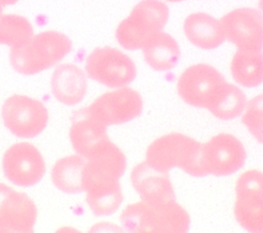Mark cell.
Returning a JSON list of instances; mask_svg holds the SVG:
<instances>
[{
	"label": "cell",
	"instance_id": "23",
	"mask_svg": "<svg viewBox=\"0 0 263 233\" xmlns=\"http://www.w3.org/2000/svg\"><path fill=\"white\" fill-rule=\"evenodd\" d=\"M234 216L248 232L263 233V197H235Z\"/></svg>",
	"mask_w": 263,
	"mask_h": 233
},
{
	"label": "cell",
	"instance_id": "24",
	"mask_svg": "<svg viewBox=\"0 0 263 233\" xmlns=\"http://www.w3.org/2000/svg\"><path fill=\"white\" fill-rule=\"evenodd\" d=\"M33 34V27L26 17L18 14H0V44L11 48Z\"/></svg>",
	"mask_w": 263,
	"mask_h": 233
},
{
	"label": "cell",
	"instance_id": "19",
	"mask_svg": "<svg viewBox=\"0 0 263 233\" xmlns=\"http://www.w3.org/2000/svg\"><path fill=\"white\" fill-rule=\"evenodd\" d=\"M86 202L96 216H109L115 212L123 196L119 180H103L85 187Z\"/></svg>",
	"mask_w": 263,
	"mask_h": 233
},
{
	"label": "cell",
	"instance_id": "18",
	"mask_svg": "<svg viewBox=\"0 0 263 233\" xmlns=\"http://www.w3.org/2000/svg\"><path fill=\"white\" fill-rule=\"evenodd\" d=\"M147 65L155 71L173 69L180 59V47L174 37L162 31L153 35L142 47Z\"/></svg>",
	"mask_w": 263,
	"mask_h": 233
},
{
	"label": "cell",
	"instance_id": "8",
	"mask_svg": "<svg viewBox=\"0 0 263 233\" xmlns=\"http://www.w3.org/2000/svg\"><path fill=\"white\" fill-rule=\"evenodd\" d=\"M86 108L97 120L109 126L126 123L140 116L143 100L139 92L124 86L102 94Z\"/></svg>",
	"mask_w": 263,
	"mask_h": 233
},
{
	"label": "cell",
	"instance_id": "13",
	"mask_svg": "<svg viewBox=\"0 0 263 233\" xmlns=\"http://www.w3.org/2000/svg\"><path fill=\"white\" fill-rule=\"evenodd\" d=\"M130 179L141 199L149 204L157 205L176 200L168 172L156 170L146 160L134 167Z\"/></svg>",
	"mask_w": 263,
	"mask_h": 233
},
{
	"label": "cell",
	"instance_id": "22",
	"mask_svg": "<svg viewBox=\"0 0 263 233\" xmlns=\"http://www.w3.org/2000/svg\"><path fill=\"white\" fill-rule=\"evenodd\" d=\"M246 105L247 98L242 90L225 82L206 109L218 119L227 121L239 116Z\"/></svg>",
	"mask_w": 263,
	"mask_h": 233
},
{
	"label": "cell",
	"instance_id": "9",
	"mask_svg": "<svg viewBox=\"0 0 263 233\" xmlns=\"http://www.w3.org/2000/svg\"><path fill=\"white\" fill-rule=\"evenodd\" d=\"M3 172L8 181L20 187H31L44 176L45 163L39 150L30 143H16L4 153Z\"/></svg>",
	"mask_w": 263,
	"mask_h": 233
},
{
	"label": "cell",
	"instance_id": "30",
	"mask_svg": "<svg viewBox=\"0 0 263 233\" xmlns=\"http://www.w3.org/2000/svg\"><path fill=\"white\" fill-rule=\"evenodd\" d=\"M170 2H179V1H183V0H167Z\"/></svg>",
	"mask_w": 263,
	"mask_h": 233
},
{
	"label": "cell",
	"instance_id": "25",
	"mask_svg": "<svg viewBox=\"0 0 263 233\" xmlns=\"http://www.w3.org/2000/svg\"><path fill=\"white\" fill-rule=\"evenodd\" d=\"M245 109L241 117L242 123L254 139L263 144V94L252 99Z\"/></svg>",
	"mask_w": 263,
	"mask_h": 233
},
{
	"label": "cell",
	"instance_id": "6",
	"mask_svg": "<svg viewBox=\"0 0 263 233\" xmlns=\"http://www.w3.org/2000/svg\"><path fill=\"white\" fill-rule=\"evenodd\" d=\"M1 117L6 128L15 137L23 139L37 137L48 122V112L40 101L20 94L6 99Z\"/></svg>",
	"mask_w": 263,
	"mask_h": 233
},
{
	"label": "cell",
	"instance_id": "5",
	"mask_svg": "<svg viewBox=\"0 0 263 233\" xmlns=\"http://www.w3.org/2000/svg\"><path fill=\"white\" fill-rule=\"evenodd\" d=\"M87 76L111 88L127 86L137 76V68L133 60L113 47L93 49L85 62Z\"/></svg>",
	"mask_w": 263,
	"mask_h": 233
},
{
	"label": "cell",
	"instance_id": "14",
	"mask_svg": "<svg viewBox=\"0 0 263 233\" xmlns=\"http://www.w3.org/2000/svg\"><path fill=\"white\" fill-rule=\"evenodd\" d=\"M106 128L87 108L75 112L70 127V141L76 154L87 159L110 142Z\"/></svg>",
	"mask_w": 263,
	"mask_h": 233
},
{
	"label": "cell",
	"instance_id": "2",
	"mask_svg": "<svg viewBox=\"0 0 263 233\" xmlns=\"http://www.w3.org/2000/svg\"><path fill=\"white\" fill-rule=\"evenodd\" d=\"M71 49L68 36L58 31H45L11 47L9 61L17 73L35 75L60 63Z\"/></svg>",
	"mask_w": 263,
	"mask_h": 233
},
{
	"label": "cell",
	"instance_id": "12",
	"mask_svg": "<svg viewBox=\"0 0 263 233\" xmlns=\"http://www.w3.org/2000/svg\"><path fill=\"white\" fill-rule=\"evenodd\" d=\"M220 24L225 39L240 49H263V14L243 7L225 14Z\"/></svg>",
	"mask_w": 263,
	"mask_h": 233
},
{
	"label": "cell",
	"instance_id": "10",
	"mask_svg": "<svg viewBox=\"0 0 263 233\" xmlns=\"http://www.w3.org/2000/svg\"><path fill=\"white\" fill-rule=\"evenodd\" d=\"M202 155L208 173L218 177L240 169L247 157L242 143L229 133H219L202 144Z\"/></svg>",
	"mask_w": 263,
	"mask_h": 233
},
{
	"label": "cell",
	"instance_id": "3",
	"mask_svg": "<svg viewBox=\"0 0 263 233\" xmlns=\"http://www.w3.org/2000/svg\"><path fill=\"white\" fill-rule=\"evenodd\" d=\"M125 231L133 233H184L190 217L177 201L152 205L143 200L127 205L120 217Z\"/></svg>",
	"mask_w": 263,
	"mask_h": 233
},
{
	"label": "cell",
	"instance_id": "7",
	"mask_svg": "<svg viewBox=\"0 0 263 233\" xmlns=\"http://www.w3.org/2000/svg\"><path fill=\"white\" fill-rule=\"evenodd\" d=\"M225 82L217 69L206 64H197L190 66L181 74L177 90L186 104L206 109Z\"/></svg>",
	"mask_w": 263,
	"mask_h": 233
},
{
	"label": "cell",
	"instance_id": "20",
	"mask_svg": "<svg viewBox=\"0 0 263 233\" xmlns=\"http://www.w3.org/2000/svg\"><path fill=\"white\" fill-rule=\"evenodd\" d=\"M86 159L70 155L58 160L51 169L53 185L67 194L84 192V168Z\"/></svg>",
	"mask_w": 263,
	"mask_h": 233
},
{
	"label": "cell",
	"instance_id": "4",
	"mask_svg": "<svg viewBox=\"0 0 263 233\" xmlns=\"http://www.w3.org/2000/svg\"><path fill=\"white\" fill-rule=\"evenodd\" d=\"M170 15L168 7L159 0H142L117 27L115 36L125 49H142L156 33L162 31Z\"/></svg>",
	"mask_w": 263,
	"mask_h": 233
},
{
	"label": "cell",
	"instance_id": "29",
	"mask_svg": "<svg viewBox=\"0 0 263 233\" xmlns=\"http://www.w3.org/2000/svg\"><path fill=\"white\" fill-rule=\"evenodd\" d=\"M3 6H4V4L2 3V1L0 0V14H2V9H3Z\"/></svg>",
	"mask_w": 263,
	"mask_h": 233
},
{
	"label": "cell",
	"instance_id": "28",
	"mask_svg": "<svg viewBox=\"0 0 263 233\" xmlns=\"http://www.w3.org/2000/svg\"><path fill=\"white\" fill-rule=\"evenodd\" d=\"M258 4H259V8H260V10H261V11H263V0H259Z\"/></svg>",
	"mask_w": 263,
	"mask_h": 233
},
{
	"label": "cell",
	"instance_id": "17",
	"mask_svg": "<svg viewBox=\"0 0 263 233\" xmlns=\"http://www.w3.org/2000/svg\"><path fill=\"white\" fill-rule=\"evenodd\" d=\"M187 39L201 49H214L220 46L225 36L220 21L204 12L189 14L183 25Z\"/></svg>",
	"mask_w": 263,
	"mask_h": 233
},
{
	"label": "cell",
	"instance_id": "11",
	"mask_svg": "<svg viewBox=\"0 0 263 233\" xmlns=\"http://www.w3.org/2000/svg\"><path fill=\"white\" fill-rule=\"evenodd\" d=\"M37 219L33 200L0 183V233H31Z\"/></svg>",
	"mask_w": 263,
	"mask_h": 233
},
{
	"label": "cell",
	"instance_id": "15",
	"mask_svg": "<svg viewBox=\"0 0 263 233\" xmlns=\"http://www.w3.org/2000/svg\"><path fill=\"white\" fill-rule=\"evenodd\" d=\"M126 167V157L111 141L86 159L84 190L91 183L103 180H119Z\"/></svg>",
	"mask_w": 263,
	"mask_h": 233
},
{
	"label": "cell",
	"instance_id": "16",
	"mask_svg": "<svg viewBox=\"0 0 263 233\" xmlns=\"http://www.w3.org/2000/svg\"><path fill=\"white\" fill-rule=\"evenodd\" d=\"M53 96L66 106L79 104L87 89L85 73L73 64H63L55 68L50 81Z\"/></svg>",
	"mask_w": 263,
	"mask_h": 233
},
{
	"label": "cell",
	"instance_id": "1",
	"mask_svg": "<svg viewBox=\"0 0 263 233\" xmlns=\"http://www.w3.org/2000/svg\"><path fill=\"white\" fill-rule=\"evenodd\" d=\"M146 161L162 172L179 167L192 177L209 174L203 163L202 144L182 133L172 132L153 141L146 151Z\"/></svg>",
	"mask_w": 263,
	"mask_h": 233
},
{
	"label": "cell",
	"instance_id": "27",
	"mask_svg": "<svg viewBox=\"0 0 263 233\" xmlns=\"http://www.w3.org/2000/svg\"><path fill=\"white\" fill-rule=\"evenodd\" d=\"M2 1V3L4 4V5H10V4H14L15 2H17L18 0H1Z\"/></svg>",
	"mask_w": 263,
	"mask_h": 233
},
{
	"label": "cell",
	"instance_id": "26",
	"mask_svg": "<svg viewBox=\"0 0 263 233\" xmlns=\"http://www.w3.org/2000/svg\"><path fill=\"white\" fill-rule=\"evenodd\" d=\"M235 194L236 197H263V172L252 169L241 173L235 185Z\"/></svg>",
	"mask_w": 263,
	"mask_h": 233
},
{
	"label": "cell",
	"instance_id": "21",
	"mask_svg": "<svg viewBox=\"0 0 263 233\" xmlns=\"http://www.w3.org/2000/svg\"><path fill=\"white\" fill-rule=\"evenodd\" d=\"M230 70L235 82L243 87L260 85L263 82V50L237 48Z\"/></svg>",
	"mask_w": 263,
	"mask_h": 233
}]
</instances>
